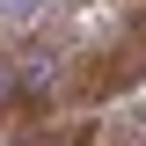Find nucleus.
I'll use <instances>...</instances> for the list:
<instances>
[{"label":"nucleus","instance_id":"nucleus-1","mask_svg":"<svg viewBox=\"0 0 146 146\" xmlns=\"http://www.w3.org/2000/svg\"><path fill=\"white\" fill-rule=\"evenodd\" d=\"M117 146H146V110H131V117H117V131H110Z\"/></svg>","mask_w":146,"mask_h":146}]
</instances>
